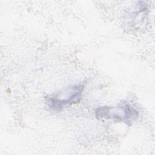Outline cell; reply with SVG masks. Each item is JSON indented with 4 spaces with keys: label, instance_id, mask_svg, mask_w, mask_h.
<instances>
[{
    "label": "cell",
    "instance_id": "1",
    "mask_svg": "<svg viewBox=\"0 0 155 155\" xmlns=\"http://www.w3.org/2000/svg\"><path fill=\"white\" fill-rule=\"evenodd\" d=\"M94 113L96 117L99 120L105 119H111L115 122H124L128 126L139 117V113L136 108L127 103L114 107H100L96 109Z\"/></svg>",
    "mask_w": 155,
    "mask_h": 155
},
{
    "label": "cell",
    "instance_id": "2",
    "mask_svg": "<svg viewBox=\"0 0 155 155\" xmlns=\"http://www.w3.org/2000/svg\"><path fill=\"white\" fill-rule=\"evenodd\" d=\"M84 85L76 84L68 87L61 92L45 97L48 107L54 111H59L67 106L78 102L82 95Z\"/></svg>",
    "mask_w": 155,
    "mask_h": 155
}]
</instances>
